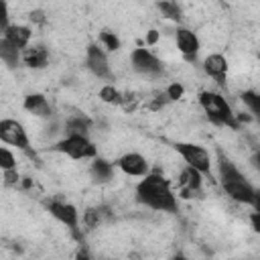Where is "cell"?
<instances>
[{
    "label": "cell",
    "instance_id": "obj_24",
    "mask_svg": "<svg viewBox=\"0 0 260 260\" xmlns=\"http://www.w3.org/2000/svg\"><path fill=\"white\" fill-rule=\"evenodd\" d=\"M102 43H104L110 51H118V49H120V41H118V37H116L114 32L104 30V32H102Z\"/></svg>",
    "mask_w": 260,
    "mask_h": 260
},
{
    "label": "cell",
    "instance_id": "obj_22",
    "mask_svg": "<svg viewBox=\"0 0 260 260\" xmlns=\"http://www.w3.org/2000/svg\"><path fill=\"white\" fill-rule=\"evenodd\" d=\"M100 98L104 102H108V104H120L122 102V95H120V91L114 85H104L100 89Z\"/></svg>",
    "mask_w": 260,
    "mask_h": 260
},
{
    "label": "cell",
    "instance_id": "obj_9",
    "mask_svg": "<svg viewBox=\"0 0 260 260\" xmlns=\"http://www.w3.org/2000/svg\"><path fill=\"white\" fill-rule=\"evenodd\" d=\"M49 211L53 217H57L61 223H65L73 234H77V221H79V213L73 205L69 203H61V201H51L49 203Z\"/></svg>",
    "mask_w": 260,
    "mask_h": 260
},
{
    "label": "cell",
    "instance_id": "obj_6",
    "mask_svg": "<svg viewBox=\"0 0 260 260\" xmlns=\"http://www.w3.org/2000/svg\"><path fill=\"white\" fill-rule=\"evenodd\" d=\"M132 67L144 75H160L162 73V63L148 49H136L132 53Z\"/></svg>",
    "mask_w": 260,
    "mask_h": 260
},
{
    "label": "cell",
    "instance_id": "obj_8",
    "mask_svg": "<svg viewBox=\"0 0 260 260\" xmlns=\"http://www.w3.org/2000/svg\"><path fill=\"white\" fill-rule=\"evenodd\" d=\"M223 189H225V193H228L232 199H236V201H240V203H248V205L254 203L256 189H254L244 177H242V179H236V181L223 183Z\"/></svg>",
    "mask_w": 260,
    "mask_h": 260
},
{
    "label": "cell",
    "instance_id": "obj_15",
    "mask_svg": "<svg viewBox=\"0 0 260 260\" xmlns=\"http://www.w3.org/2000/svg\"><path fill=\"white\" fill-rule=\"evenodd\" d=\"M22 59H24V63H26L28 67H32V69H43V67L47 65V61H49V51H47L45 47H41V45L28 47V49H24Z\"/></svg>",
    "mask_w": 260,
    "mask_h": 260
},
{
    "label": "cell",
    "instance_id": "obj_13",
    "mask_svg": "<svg viewBox=\"0 0 260 260\" xmlns=\"http://www.w3.org/2000/svg\"><path fill=\"white\" fill-rule=\"evenodd\" d=\"M4 39L10 45H14L16 49H24L30 41V28L22 26V24H10L4 28Z\"/></svg>",
    "mask_w": 260,
    "mask_h": 260
},
{
    "label": "cell",
    "instance_id": "obj_17",
    "mask_svg": "<svg viewBox=\"0 0 260 260\" xmlns=\"http://www.w3.org/2000/svg\"><path fill=\"white\" fill-rule=\"evenodd\" d=\"M0 57H2V61L8 67H16V63H18V49L14 45H10L6 39H2L0 41Z\"/></svg>",
    "mask_w": 260,
    "mask_h": 260
},
{
    "label": "cell",
    "instance_id": "obj_20",
    "mask_svg": "<svg viewBox=\"0 0 260 260\" xmlns=\"http://www.w3.org/2000/svg\"><path fill=\"white\" fill-rule=\"evenodd\" d=\"M183 185L185 187H189V189H199V185H201V173L197 171V169H193V167H189L185 173H183Z\"/></svg>",
    "mask_w": 260,
    "mask_h": 260
},
{
    "label": "cell",
    "instance_id": "obj_30",
    "mask_svg": "<svg viewBox=\"0 0 260 260\" xmlns=\"http://www.w3.org/2000/svg\"><path fill=\"white\" fill-rule=\"evenodd\" d=\"M148 41H150V43H154V41H156V32H154V30L150 32V37H148Z\"/></svg>",
    "mask_w": 260,
    "mask_h": 260
},
{
    "label": "cell",
    "instance_id": "obj_11",
    "mask_svg": "<svg viewBox=\"0 0 260 260\" xmlns=\"http://www.w3.org/2000/svg\"><path fill=\"white\" fill-rule=\"evenodd\" d=\"M203 69H205V73H207L211 79H215L219 85L225 83V77H228V61H225L223 55H217V53H215V55L205 57Z\"/></svg>",
    "mask_w": 260,
    "mask_h": 260
},
{
    "label": "cell",
    "instance_id": "obj_1",
    "mask_svg": "<svg viewBox=\"0 0 260 260\" xmlns=\"http://www.w3.org/2000/svg\"><path fill=\"white\" fill-rule=\"evenodd\" d=\"M136 197L140 203H144L156 211H169V213L177 211V199H175L167 179L156 173L144 175V179L136 187Z\"/></svg>",
    "mask_w": 260,
    "mask_h": 260
},
{
    "label": "cell",
    "instance_id": "obj_3",
    "mask_svg": "<svg viewBox=\"0 0 260 260\" xmlns=\"http://www.w3.org/2000/svg\"><path fill=\"white\" fill-rule=\"evenodd\" d=\"M177 152L185 158V162L193 169H197L199 173L203 175H209L211 171V160H209V154L203 146L199 144H193V142H177Z\"/></svg>",
    "mask_w": 260,
    "mask_h": 260
},
{
    "label": "cell",
    "instance_id": "obj_16",
    "mask_svg": "<svg viewBox=\"0 0 260 260\" xmlns=\"http://www.w3.org/2000/svg\"><path fill=\"white\" fill-rule=\"evenodd\" d=\"M112 175H114V169H112V165L108 160H104V158H95L93 160V165H91V177H93V181L106 183V181L112 179Z\"/></svg>",
    "mask_w": 260,
    "mask_h": 260
},
{
    "label": "cell",
    "instance_id": "obj_27",
    "mask_svg": "<svg viewBox=\"0 0 260 260\" xmlns=\"http://www.w3.org/2000/svg\"><path fill=\"white\" fill-rule=\"evenodd\" d=\"M252 205L256 207V211H260V191H256V197H254V203Z\"/></svg>",
    "mask_w": 260,
    "mask_h": 260
},
{
    "label": "cell",
    "instance_id": "obj_18",
    "mask_svg": "<svg viewBox=\"0 0 260 260\" xmlns=\"http://www.w3.org/2000/svg\"><path fill=\"white\" fill-rule=\"evenodd\" d=\"M158 10L162 12V16H167V18H171V20H181V18H183L181 8H179L175 2H171V0L158 2Z\"/></svg>",
    "mask_w": 260,
    "mask_h": 260
},
{
    "label": "cell",
    "instance_id": "obj_10",
    "mask_svg": "<svg viewBox=\"0 0 260 260\" xmlns=\"http://www.w3.org/2000/svg\"><path fill=\"white\" fill-rule=\"evenodd\" d=\"M175 41H177V49L185 55V59H195L199 53V39L195 37V32H191L189 28H177L175 32Z\"/></svg>",
    "mask_w": 260,
    "mask_h": 260
},
{
    "label": "cell",
    "instance_id": "obj_25",
    "mask_svg": "<svg viewBox=\"0 0 260 260\" xmlns=\"http://www.w3.org/2000/svg\"><path fill=\"white\" fill-rule=\"evenodd\" d=\"M181 93H183V87H181V85H177V83H175V85H171V87H169V98H171V100L181 98Z\"/></svg>",
    "mask_w": 260,
    "mask_h": 260
},
{
    "label": "cell",
    "instance_id": "obj_12",
    "mask_svg": "<svg viewBox=\"0 0 260 260\" xmlns=\"http://www.w3.org/2000/svg\"><path fill=\"white\" fill-rule=\"evenodd\" d=\"M120 169L126 173V175H132V177H144L148 173V162L144 156H140L138 152H128L124 154L120 160H118Z\"/></svg>",
    "mask_w": 260,
    "mask_h": 260
},
{
    "label": "cell",
    "instance_id": "obj_14",
    "mask_svg": "<svg viewBox=\"0 0 260 260\" xmlns=\"http://www.w3.org/2000/svg\"><path fill=\"white\" fill-rule=\"evenodd\" d=\"M24 110L30 112V114H35V116H41V118L51 116V106H49L47 98L41 95V93H30V95H26V98H24Z\"/></svg>",
    "mask_w": 260,
    "mask_h": 260
},
{
    "label": "cell",
    "instance_id": "obj_26",
    "mask_svg": "<svg viewBox=\"0 0 260 260\" xmlns=\"http://www.w3.org/2000/svg\"><path fill=\"white\" fill-rule=\"evenodd\" d=\"M250 219H252V228H254L256 232H260V211H254Z\"/></svg>",
    "mask_w": 260,
    "mask_h": 260
},
{
    "label": "cell",
    "instance_id": "obj_23",
    "mask_svg": "<svg viewBox=\"0 0 260 260\" xmlns=\"http://www.w3.org/2000/svg\"><path fill=\"white\" fill-rule=\"evenodd\" d=\"M0 167H2L4 171H8V169H14V167H16V158H14V154H12L6 146H2V148H0Z\"/></svg>",
    "mask_w": 260,
    "mask_h": 260
},
{
    "label": "cell",
    "instance_id": "obj_7",
    "mask_svg": "<svg viewBox=\"0 0 260 260\" xmlns=\"http://www.w3.org/2000/svg\"><path fill=\"white\" fill-rule=\"evenodd\" d=\"M87 69L95 75V77H102V79H112V69L108 65V57L106 53L98 47V45H89L87 47Z\"/></svg>",
    "mask_w": 260,
    "mask_h": 260
},
{
    "label": "cell",
    "instance_id": "obj_19",
    "mask_svg": "<svg viewBox=\"0 0 260 260\" xmlns=\"http://www.w3.org/2000/svg\"><path fill=\"white\" fill-rule=\"evenodd\" d=\"M87 130H89V120H85V118H81V116L71 118V120L67 122V132H69V134H85Z\"/></svg>",
    "mask_w": 260,
    "mask_h": 260
},
{
    "label": "cell",
    "instance_id": "obj_28",
    "mask_svg": "<svg viewBox=\"0 0 260 260\" xmlns=\"http://www.w3.org/2000/svg\"><path fill=\"white\" fill-rule=\"evenodd\" d=\"M252 162H254V167H256V169H260V152H258V154H254Z\"/></svg>",
    "mask_w": 260,
    "mask_h": 260
},
{
    "label": "cell",
    "instance_id": "obj_21",
    "mask_svg": "<svg viewBox=\"0 0 260 260\" xmlns=\"http://www.w3.org/2000/svg\"><path fill=\"white\" fill-rule=\"evenodd\" d=\"M242 102L248 106V110L258 118L260 116V93H254V91H244L242 93Z\"/></svg>",
    "mask_w": 260,
    "mask_h": 260
},
{
    "label": "cell",
    "instance_id": "obj_4",
    "mask_svg": "<svg viewBox=\"0 0 260 260\" xmlns=\"http://www.w3.org/2000/svg\"><path fill=\"white\" fill-rule=\"evenodd\" d=\"M59 152H65L71 158H89L95 156V146L87 140L85 134H69L55 146Z\"/></svg>",
    "mask_w": 260,
    "mask_h": 260
},
{
    "label": "cell",
    "instance_id": "obj_5",
    "mask_svg": "<svg viewBox=\"0 0 260 260\" xmlns=\"http://www.w3.org/2000/svg\"><path fill=\"white\" fill-rule=\"evenodd\" d=\"M0 138L6 144H12L16 148L28 150V136L20 122L16 120H2L0 122Z\"/></svg>",
    "mask_w": 260,
    "mask_h": 260
},
{
    "label": "cell",
    "instance_id": "obj_31",
    "mask_svg": "<svg viewBox=\"0 0 260 260\" xmlns=\"http://www.w3.org/2000/svg\"><path fill=\"white\" fill-rule=\"evenodd\" d=\"M256 120H258V122H260V116H258V118H256Z\"/></svg>",
    "mask_w": 260,
    "mask_h": 260
},
{
    "label": "cell",
    "instance_id": "obj_2",
    "mask_svg": "<svg viewBox=\"0 0 260 260\" xmlns=\"http://www.w3.org/2000/svg\"><path fill=\"white\" fill-rule=\"evenodd\" d=\"M199 102L207 114V118L215 124H221V126H230V128H236V120H234V114H232V108L230 104L215 91H203L199 95Z\"/></svg>",
    "mask_w": 260,
    "mask_h": 260
},
{
    "label": "cell",
    "instance_id": "obj_29",
    "mask_svg": "<svg viewBox=\"0 0 260 260\" xmlns=\"http://www.w3.org/2000/svg\"><path fill=\"white\" fill-rule=\"evenodd\" d=\"M30 18H35V20H39V22H41V20H43V12H32V14H30Z\"/></svg>",
    "mask_w": 260,
    "mask_h": 260
}]
</instances>
